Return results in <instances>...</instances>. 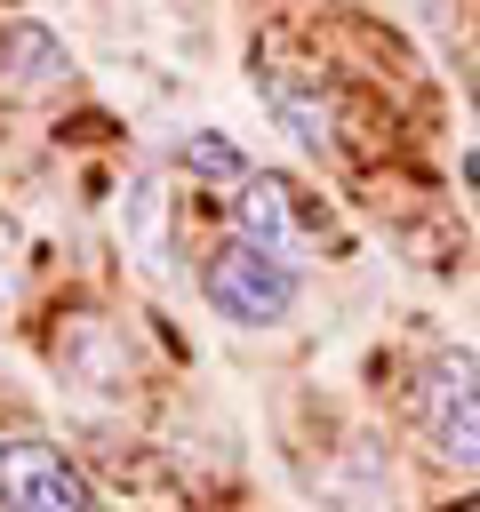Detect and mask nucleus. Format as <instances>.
<instances>
[{"label": "nucleus", "instance_id": "1", "mask_svg": "<svg viewBox=\"0 0 480 512\" xmlns=\"http://www.w3.org/2000/svg\"><path fill=\"white\" fill-rule=\"evenodd\" d=\"M200 288H208V304H216V320H232V328H280L288 312H296V264L288 256H264L256 240H232V248H216L208 256V272H200Z\"/></svg>", "mask_w": 480, "mask_h": 512}, {"label": "nucleus", "instance_id": "2", "mask_svg": "<svg viewBox=\"0 0 480 512\" xmlns=\"http://www.w3.org/2000/svg\"><path fill=\"white\" fill-rule=\"evenodd\" d=\"M416 424H424V448L440 464H480V360L472 352H432L424 376H416Z\"/></svg>", "mask_w": 480, "mask_h": 512}, {"label": "nucleus", "instance_id": "3", "mask_svg": "<svg viewBox=\"0 0 480 512\" xmlns=\"http://www.w3.org/2000/svg\"><path fill=\"white\" fill-rule=\"evenodd\" d=\"M0 512H104V504L56 440L16 432V440H0Z\"/></svg>", "mask_w": 480, "mask_h": 512}, {"label": "nucleus", "instance_id": "4", "mask_svg": "<svg viewBox=\"0 0 480 512\" xmlns=\"http://www.w3.org/2000/svg\"><path fill=\"white\" fill-rule=\"evenodd\" d=\"M232 224H240V240H256L264 256H288V264L312 240V216L296 208V184L272 176V168H256L248 184H232Z\"/></svg>", "mask_w": 480, "mask_h": 512}, {"label": "nucleus", "instance_id": "5", "mask_svg": "<svg viewBox=\"0 0 480 512\" xmlns=\"http://www.w3.org/2000/svg\"><path fill=\"white\" fill-rule=\"evenodd\" d=\"M64 80H72V56H64V40L48 24H32V16L0 24V88L8 96H48Z\"/></svg>", "mask_w": 480, "mask_h": 512}, {"label": "nucleus", "instance_id": "6", "mask_svg": "<svg viewBox=\"0 0 480 512\" xmlns=\"http://www.w3.org/2000/svg\"><path fill=\"white\" fill-rule=\"evenodd\" d=\"M264 96H272V112L296 128V144H312V152H328V144H336V112H328V96L296 88L288 72H272V80H264Z\"/></svg>", "mask_w": 480, "mask_h": 512}, {"label": "nucleus", "instance_id": "7", "mask_svg": "<svg viewBox=\"0 0 480 512\" xmlns=\"http://www.w3.org/2000/svg\"><path fill=\"white\" fill-rule=\"evenodd\" d=\"M176 168L200 176V184H248V176H256V168L240 160V144L216 136V128H184V136H176Z\"/></svg>", "mask_w": 480, "mask_h": 512}]
</instances>
